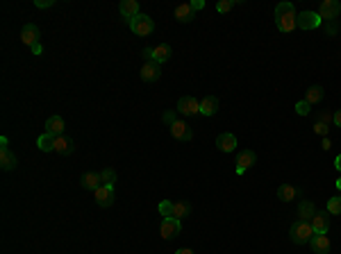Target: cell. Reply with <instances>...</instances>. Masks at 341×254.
<instances>
[{
    "label": "cell",
    "instance_id": "obj_1",
    "mask_svg": "<svg viewBox=\"0 0 341 254\" xmlns=\"http://www.w3.org/2000/svg\"><path fill=\"white\" fill-rule=\"evenodd\" d=\"M275 25L280 32L296 30V10H293L291 2H280L275 7Z\"/></svg>",
    "mask_w": 341,
    "mask_h": 254
},
{
    "label": "cell",
    "instance_id": "obj_2",
    "mask_svg": "<svg viewBox=\"0 0 341 254\" xmlns=\"http://www.w3.org/2000/svg\"><path fill=\"white\" fill-rule=\"evenodd\" d=\"M289 234H291L293 243L305 245V243H309V240L314 238V227H311L309 222H305V220H298V222H293V225H291Z\"/></svg>",
    "mask_w": 341,
    "mask_h": 254
},
{
    "label": "cell",
    "instance_id": "obj_3",
    "mask_svg": "<svg viewBox=\"0 0 341 254\" xmlns=\"http://www.w3.org/2000/svg\"><path fill=\"white\" fill-rule=\"evenodd\" d=\"M21 41H23L25 46H30L37 54H41V44H39L41 32H39V28H37L35 23H28L23 30H21Z\"/></svg>",
    "mask_w": 341,
    "mask_h": 254
},
{
    "label": "cell",
    "instance_id": "obj_4",
    "mask_svg": "<svg viewBox=\"0 0 341 254\" xmlns=\"http://www.w3.org/2000/svg\"><path fill=\"white\" fill-rule=\"evenodd\" d=\"M130 30H132L137 36H148L150 32L155 30V23H153V18H150V16L139 14L137 18L130 20Z\"/></svg>",
    "mask_w": 341,
    "mask_h": 254
},
{
    "label": "cell",
    "instance_id": "obj_5",
    "mask_svg": "<svg viewBox=\"0 0 341 254\" xmlns=\"http://www.w3.org/2000/svg\"><path fill=\"white\" fill-rule=\"evenodd\" d=\"M323 18L316 14V12H300V14H296V28L300 30H316L321 28Z\"/></svg>",
    "mask_w": 341,
    "mask_h": 254
},
{
    "label": "cell",
    "instance_id": "obj_6",
    "mask_svg": "<svg viewBox=\"0 0 341 254\" xmlns=\"http://www.w3.org/2000/svg\"><path fill=\"white\" fill-rule=\"evenodd\" d=\"M180 232H182V225H180L178 218H162V222H159V234H162V238L171 240V238H175Z\"/></svg>",
    "mask_w": 341,
    "mask_h": 254
},
{
    "label": "cell",
    "instance_id": "obj_7",
    "mask_svg": "<svg viewBox=\"0 0 341 254\" xmlns=\"http://www.w3.org/2000/svg\"><path fill=\"white\" fill-rule=\"evenodd\" d=\"M178 114H182V116H196V114H200V100H196L193 96H182L178 100Z\"/></svg>",
    "mask_w": 341,
    "mask_h": 254
},
{
    "label": "cell",
    "instance_id": "obj_8",
    "mask_svg": "<svg viewBox=\"0 0 341 254\" xmlns=\"http://www.w3.org/2000/svg\"><path fill=\"white\" fill-rule=\"evenodd\" d=\"M0 168L3 170H14L16 168V156L12 154V150H10V146H7V138L3 136L0 138Z\"/></svg>",
    "mask_w": 341,
    "mask_h": 254
},
{
    "label": "cell",
    "instance_id": "obj_9",
    "mask_svg": "<svg viewBox=\"0 0 341 254\" xmlns=\"http://www.w3.org/2000/svg\"><path fill=\"white\" fill-rule=\"evenodd\" d=\"M339 14H341V5L336 2V0H323V2H321L318 16H321L323 20H334Z\"/></svg>",
    "mask_w": 341,
    "mask_h": 254
},
{
    "label": "cell",
    "instance_id": "obj_10",
    "mask_svg": "<svg viewBox=\"0 0 341 254\" xmlns=\"http://www.w3.org/2000/svg\"><path fill=\"white\" fill-rule=\"evenodd\" d=\"M255 152L252 150H241L239 152V156H237V175H243V172L248 170V168H252L255 166Z\"/></svg>",
    "mask_w": 341,
    "mask_h": 254
},
{
    "label": "cell",
    "instance_id": "obj_11",
    "mask_svg": "<svg viewBox=\"0 0 341 254\" xmlns=\"http://www.w3.org/2000/svg\"><path fill=\"white\" fill-rule=\"evenodd\" d=\"M277 198H280L282 202H293V200H300L302 198V190L298 188V186L282 184L280 188H277Z\"/></svg>",
    "mask_w": 341,
    "mask_h": 254
},
{
    "label": "cell",
    "instance_id": "obj_12",
    "mask_svg": "<svg viewBox=\"0 0 341 254\" xmlns=\"http://www.w3.org/2000/svg\"><path fill=\"white\" fill-rule=\"evenodd\" d=\"M96 204L98 206H112L114 204V186H100L98 190H94Z\"/></svg>",
    "mask_w": 341,
    "mask_h": 254
},
{
    "label": "cell",
    "instance_id": "obj_13",
    "mask_svg": "<svg viewBox=\"0 0 341 254\" xmlns=\"http://www.w3.org/2000/svg\"><path fill=\"white\" fill-rule=\"evenodd\" d=\"M171 134H173V138H178V141H191L193 138L191 127L182 120H175L173 125H171Z\"/></svg>",
    "mask_w": 341,
    "mask_h": 254
},
{
    "label": "cell",
    "instance_id": "obj_14",
    "mask_svg": "<svg viewBox=\"0 0 341 254\" xmlns=\"http://www.w3.org/2000/svg\"><path fill=\"white\" fill-rule=\"evenodd\" d=\"M309 248L314 254H330V238L325 234H314V238L309 240Z\"/></svg>",
    "mask_w": 341,
    "mask_h": 254
},
{
    "label": "cell",
    "instance_id": "obj_15",
    "mask_svg": "<svg viewBox=\"0 0 341 254\" xmlns=\"http://www.w3.org/2000/svg\"><path fill=\"white\" fill-rule=\"evenodd\" d=\"M119 12H121V16H123V18L130 23L132 18H137V16H139V2H137V0H121Z\"/></svg>",
    "mask_w": 341,
    "mask_h": 254
},
{
    "label": "cell",
    "instance_id": "obj_16",
    "mask_svg": "<svg viewBox=\"0 0 341 254\" xmlns=\"http://www.w3.org/2000/svg\"><path fill=\"white\" fill-rule=\"evenodd\" d=\"M141 80L144 82H157L159 75H162V70H159V64L157 62H150V64H144L141 66Z\"/></svg>",
    "mask_w": 341,
    "mask_h": 254
},
{
    "label": "cell",
    "instance_id": "obj_17",
    "mask_svg": "<svg viewBox=\"0 0 341 254\" xmlns=\"http://www.w3.org/2000/svg\"><path fill=\"white\" fill-rule=\"evenodd\" d=\"M175 18L180 23H191L196 18V10L191 7V2H184V5H178L175 7Z\"/></svg>",
    "mask_w": 341,
    "mask_h": 254
},
{
    "label": "cell",
    "instance_id": "obj_18",
    "mask_svg": "<svg viewBox=\"0 0 341 254\" xmlns=\"http://www.w3.org/2000/svg\"><path fill=\"white\" fill-rule=\"evenodd\" d=\"M216 146H218V150L221 152H234L237 150V136L230 134V132H225V134H221V136L216 138Z\"/></svg>",
    "mask_w": 341,
    "mask_h": 254
},
{
    "label": "cell",
    "instance_id": "obj_19",
    "mask_svg": "<svg viewBox=\"0 0 341 254\" xmlns=\"http://www.w3.org/2000/svg\"><path fill=\"white\" fill-rule=\"evenodd\" d=\"M309 225L314 227V234H327V230H330V218H327V214H316L309 220Z\"/></svg>",
    "mask_w": 341,
    "mask_h": 254
},
{
    "label": "cell",
    "instance_id": "obj_20",
    "mask_svg": "<svg viewBox=\"0 0 341 254\" xmlns=\"http://www.w3.org/2000/svg\"><path fill=\"white\" fill-rule=\"evenodd\" d=\"M100 186H103L100 172H84L82 175V188L84 190H98Z\"/></svg>",
    "mask_w": 341,
    "mask_h": 254
},
{
    "label": "cell",
    "instance_id": "obj_21",
    "mask_svg": "<svg viewBox=\"0 0 341 254\" xmlns=\"http://www.w3.org/2000/svg\"><path fill=\"white\" fill-rule=\"evenodd\" d=\"M46 132L55 134V136H62V132H64V118L62 116H50L48 120H46Z\"/></svg>",
    "mask_w": 341,
    "mask_h": 254
},
{
    "label": "cell",
    "instance_id": "obj_22",
    "mask_svg": "<svg viewBox=\"0 0 341 254\" xmlns=\"http://www.w3.org/2000/svg\"><path fill=\"white\" fill-rule=\"evenodd\" d=\"M171 54H173V48H171L168 44H159V46H155V48H153V57H155V62H157V64L168 62V59H171Z\"/></svg>",
    "mask_w": 341,
    "mask_h": 254
},
{
    "label": "cell",
    "instance_id": "obj_23",
    "mask_svg": "<svg viewBox=\"0 0 341 254\" xmlns=\"http://www.w3.org/2000/svg\"><path fill=\"white\" fill-rule=\"evenodd\" d=\"M218 112V100L214 96H207V98L200 100V114L203 116H214Z\"/></svg>",
    "mask_w": 341,
    "mask_h": 254
},
{
    "label": "cell",
    "instance_id": "obj_24",
    "mask_svg": "<svg viewBox=\"0 0 341 254\" xmlns=\"http://www.w3.org/2000/svg\"><path fill=\"white\" fill-rule=\"evenodd\" d=\"M73 141L71 138H66L64 134L62 136H55V152H60V154H71L73 152Z\"/></svg>",
    "mask_w": 341,
    "mask_h": 254
},
{
    "label": "cell",
    "instance_id": "obj_25",
    "mask_svg": "<svg viewBox=\"0 0 341 254\" xmlns=\"http://www.w3.org/2000/svg\"><path fill=\"white\" fill-rule=\"evenodd\" d=\"M298 216H300L305 222H309L314 216H316V209H314V204L311 202H307V200H302L300 204H298Z\"/></svg>",
    "mask_w": 341,
    "mask_h": 254
},
{
    "label": "cell",
    "instance_id": "obj_26",
    "mask_svg": "<svg viewBox=\"0 0 341 254\" xmlns=\"http://www.w3.org/2000/svg\"><path fill=\"white\" fill-rule=\"evenodd\" d=\"M323 96H325V91H323V86H309L305 93V102L309 104H316L323 100Z\"/></svg>",
    "mask_w": 341,
    "mask_h": 254
},
{
    "label": "cell",
    "instance_id": "obj_27",
    "mask_svg": "<svg viewBox=\"0 0 341 254\" xmlns=\"http://www.w3.org/2000/svg\"><path fill=\"white\" fill-rule=\"evenodd\" d=\"M37 146H39V150H44V152H50V150H55V134H41L39 138H37Z\"/></svg>",
    "mask_w": 341,
    "mask_h": 254
},
{
    "label": "cell",
    "instance_id": "obj_28",
    "mask_svg": "<svg viewBox=\"0 0 341 254\" xmlns=\"http://www.w3.org/2000/svg\"><path fill=\"white\" fill-rule=\"evenodd\" d=\"M191 214V204L189 202H184V200H180V202H173V218H187V216Z\"/></svg>",
    "mask_w": 341,
    "mask_h": 254
},
{
    "label": "cell",
    "instance_id": "obj_29",
    "mask_svg": "<svg viewBox=\"0 0 341 254\" xmlns=\"http://www.w3.org/2000/svg\"><path fill=\"white\" fill-rule=\"evenodd\" d=\"M100 182H103V186H114V182H116V172H114L112 168L100 170Z\"/></svg>",
    "mask_w": 341,
    "mask_h": 254
},
{
    "label": "cell",
    "instance_id": "obj_30",
    "mask_svg": "<svg viewBox=\"0 0 341 254\" xmlns=\"http://www.w3.org/2000/svg\"><path fill=\"white\" fill-rule=\"evenodd\" d=\"M327 214H332V216L341 214V196H334L327 200Z\"/></svg>",
    "mask_w": 341,
    "mask_h": 254
},
{
    "label": "cell",
    "instance_id": "obj_31",
    "mask_svg": "<svg viewBox=\"0 0 341 254\" xmlns=\"http://www.w3.org/2000/svg\"><path fill=\"white\" fill-rule=\"evenodd\" d=\"M159 214H162V218H173V202L171 200L159 202Z\"/></svg>",
    "mask_w": 341,
    "mask_h": 254
},
{
    "label": "cell",
    "instance_id": "obj_32",
    "mask_svg": "<svg viewBox=\"0 0 341 254\" xmlns=\"http://www.w3.org/2000/svg\"><path fill=\"white\" fill-rule=\"evenodd\" d=\"M232 7H234V0H221V2H216V12H221V14L230 12Z\"/></svg>",
    "mask_w": 341,
    "mask_h": 254
},
{
    "label": "cell",
    "instance_id": "obj_33",
    "mask_svg": "<svg viewBox=\"0 0 341 254\" xmlns=\"http://www.w3.org/2000/svg\"><path fill=\"white\" fill-rule=\"evenodd\" d=\"M309 102H305V100H300V102H296V114H300V116H307L309 114Z\"/></svg>",
    "mask_w": 341,
    "mask_h": 254
},
{
    "label": "cell",
    "instance_id": "obj_34",
    "mask_svg": "<svg viewBox=\"0 0 341 254\" xmlns=\"http://www.w3.org/2000/svg\"><path fill=\"white\" fill-rule=\"evenodd\" d=\"M314 132H316L318 136H323V138H325V136H327V132H330V127H327V125H323V122H316V125H314Z\"/></svg>",
    "mask_w": 341,
    "mask_h": 254
},
{
    "label": "cell",
    "instance_id": "obj_35",
    "mask_svg": "<svg viewBox=\"0 0 341 254\" xmlns=\"http://www.w3.org/2000/svg\"><path fill=\"white\" fill-rule=\"evenodd\" d=\"M332 118H334V114H330V112H321V114H318V122H323V125H327Z\"/></svg>",
    "mask_w": 341,
    "mask_h": 254
},
{
    "label": "cell",
    "instance_id": "obj_36",
    "mask_svg": "<svg viewBox=\"0 0 341 254\" xmlns=\"http://www.w3.org/2000/svg\"><path fill=\"white\" fill-rule=\"evenodd\" d=\"M144 59H146V64L155 62V57H153V48H146V50H144Z\"/></svg>",
    "mask_w": 341,
    "mask_h": 254
},
{
    "label": "cell",
    "instance_id": "obj_37",
    "mask_svg": "<svg viewBox=\"0 0 341 254\" xmlns=\"http://www.w3.org/2000/svg\"><path fill=\"white\" fill-rule=\"evenodd\" d=\"M35 5H37V7H41V10H44V7H50V5H55V0H37Z\"/></svg>",
    "mask_w": 341,
    "mask_h": 254
},
{
    "label": "cell",
    "instance_id": "obj_38",
    "mask_svg": "<svg viewBox=\"0 0 341 254\" xmlns=\"http://www.w3.org/2000/svg\"><path fill=\"white\" fill-rule=\"evenodd\" d=\"M164 120H166V122H168V125H173V122H175V114H173V112H168V114H164Z\"/></svg>",
    "mask_w": 341,
    "mask_h": 254
},
{
    "label": "cell",
    "instance_id": "obj_39",
    "mask_svg": "<svg viewBox=\"0 0 341 254\" xmlns=\"http://www.w3.org/2000/svg\"><path fill=\"white\" fill-rule=\"evenodd\" d=\"M191 7H193V10H203V7H205V0H193V2H191Z\"/></svg>",
    "mask_w": 341,
    "mask_h": 254
},
{
    "label": "cell",
    "instance_id": "obj_40",
    "mask_svg": "<svg viewBox=\"0 0 341 254\" xmlns=\"http://www.w3.org/2000/svg\"><path fill=\"white\" fill-rule=\"evenodd\" d=\"M332 120H334L336 127H341V109H336V112H334V118H332Z\"/></svg>",
    "mask_w": 341,
    "mask_h": 254
},
{
    "label": "cell",
    "instance_id": "obj_41",
    "mask_svg": "<svg viewBox=\"0 0 341 254\" xmlns=\"http://www.w3.org/2000/svg\"><path fill=\"white\" fill-rule=\"evenodd\" d=\"M321 148H323V150H330V148H332V141H330V138H323V143H321Z\"/></svg>",
    "mask_w": 341,
    "mask_h": 254
},
{
    "label": "cell",
    "instance_id": "obj_42",
    "mask_svg": "<svg viewBox=\"0 0 341 254\" xmlns=\"http://www.w3.org/2000/svg\"><path fill=\"white\" fill-rule=\"evenodd\" d=\"M334 166H336V170L341 172V154H339V156H336V159H334Z\"/></svg>",
    "mask_w": 341,
    "mask_h": 254
},
{
    "label": "cell",
    "instance_id": "obj_43",
    "mask_svg": "<svg viewBox=\"0 0 341 254\" xmlns=\"http://www.w3.org/2000/svg\"><path fill=\"white\" fill-rule=\"evenodd\" d=\"M175 254H193V252H191V250H189V248H184V250H178V252H175Z\"/></svg>",
    "mask_w": 341,
    "mask_h": 254
},
{
    "label": "cell",
    "instance_id": "obj_44",
    "mask_svg": "<svg viewBox=\"0 0 341 254\" xmlns=\"http://www.w3.org/2000/svg\"><path fill=\"white\" fill-rule=\"evenodd\" d=\"M336 188L341 190V177H339V180H336Z\"/></svg>",
    "mask_w": 341,
    "mask_h": 254
}]
</instances>
